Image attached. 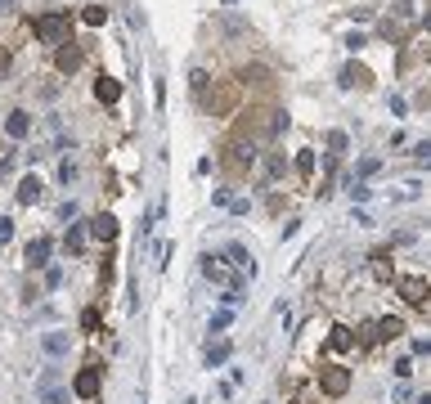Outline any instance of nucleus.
<instances>
[{
  "label": "nucleus",
  "instance_id": "nucleus-33",
  "mask_svg": "<svg viewBox=\"0 0 431 404\" xmlns=\"http://www.w3.org/2000/svg\"><path fill=\"white\" fill-rule=\"evenodd\" d=\"M9 238H14V220L0 216V243H9Z\"/></svg>",
  "mask_w": 431,
  "mask_h": 404
},
{
  "label": "nucleus",
  "instance_id": "nucleus-16",
  "mask_svg": "<svg viewBox=\"0 0 431 404\" xmlns=\"http://www.w3.org/2000/svg\"><path fill=\"white\" fill-rule=\"evenodd\" d=\"M94 99H99V103H117V99H121V81L99 76V81H94Z\"/></svg>",
  "mask_w": 431,
  "mask_h": 404
},
{
  "label": "nucleus",
  "instance_id": "nucleus-27",
  "mask_svg": "<svg viewBox=\"0 0 431 404\" xmlns=\"http://www.w3.org/2000/svg\"><path fill=\"white\" fill-rule=\"evenodd\" d=\"M378 171H382V158H360L355 176H378Z\"/></svg>",
  "mask_w": 431,
  "mask_h": 404
},
{
  "label": "nucleus",
  "instance_id": "nucleus-2",
  "mask_svg": "<svg viewBox=\"0 0 431 404\" xmlns=\"http://www.w3.org/2000/svg\"><path fill=\"white\" fill-rule=\"evenodd\" d=\"M256 167V144L252 140H234L225 149V171L229 176H243V171H252Z\"/></svg>",
  "mask_w": 431,
  "mask_h": 404
},
{
  "label": "nucleus",
  "instance_id": "nucleus-4",
  "mask_svg": "<svg viewBox=\"0 0 431 404\" xmlns=\"http://www.w3.org/2000/svg\"><path fill=\"white\" fill-rule=\"evenodd\" d=\"M319 387H323V396L341 400L350 391V369H346V364H323V369H319Z\"/></svg>",
  "mask_w": 431,
  "mask_h": 404
},
{
  "label": "nucleus",
  "instance_id": "nucleus-26",
  "mask_svg": "<svg viewBox=\"0 0 431 404\" xmlns=\"http://www.w3.org/2000/svg\"><path fill=\"white\" fill-rule=\"evenodd\" d=\"M283 171H287V162H283V153H270V158H265V176H270V180H279V176H283Z\"/></svg>",
  "mask_w": 431,
  "mask_h": 404
},
{
  "label": "nucleus",
  "instance_id": "nucleus-24",
  "mask_svg": "<svg viewBox=\"0 0 431 404\" xmlns=\"http://www.w3.org/2000/svg\"><path fill=\"white\" fill-rule=\"evenodd\" d=\"M350 149V140H346V131H328V158H341V153Z\"/></svg>",
  "mask_w": 431,
  "mask_h": 404
},
{
  "label": "nucleus",
  "instance_id": "nucleus-31",
  "mask_svg": "<svg viewBox=\"0 0 431 404\" xmlns=\"http://www.w3.org/2000/svg\"><path fill=\"white\" fill-rule=\"evenodd\" d=\"M207 81H212V76H207V72H203V67H198V72H194V76H189V85H194V94H198V99H203V90H207Z\"/></svg>",
  "mask_w": 431,
  "mask_h": 404
},
{
  "label": "nucleus",
  "instance_id": "nucleus-6",
  "mask_svg": "<svg viewBox=\"0 0 431 404\" xmlns=\"http://www.w3.org/2000/svg\"><path fill=\"white\" fill-rule=\"evenodd\" d=\"M99 387H103V369H99V364H85V369L72 378V396H81V400H94Z\"/></svg>",
  "mask_w": 431,
  "mask_h": 404
},
{
  "label": "nucleus",
  "instance_id": "nucleus-10",
  "mask_svg": "<svg viewBox=\"0 0 431 404\" xmlns=\"http://www.w3.org/2000/svg\"><path fill=\"white\" fill-rule=\"evenodd\" d=\"M50 252H54V238H45V234H36L32 243H27V252H23V261L32 265V269H45L50 265Z\"/></svg>",
  "mask_w": 431,
  "mask_h": 404
},
{
  "label": "nucleus",
  "instance_id": "nucleus-23",
  "mask_svg": "<svg viewBox=\"0 0 431 404\" xmlns=\"http://www.w3.org/2000/svg\"><path fill=\"white\" fill-rule=\"evenodd\" d=\"M81 18H85L90 27H103V23H108V5H85Z\"/></svg>",
  "mask_w": 431,
  "mask_h": 404
},
{
  "label": "nucleus",
  "instance_id": "nucleus-30",
  "mask_svg": "<svg viewBox=\"0 0 431 404\" xmlns=\"http://www.w3.org/2000/svg\"><path fill=\"white\" fill-rule=\"evenodd\" d=\"M59 180H63V185H72V180H76V162H72V158L59 162Z\"/></svg>",
  "mask_w": 431,
  "mask_h": 404
},
{
  "label": "nucleus",
  "instance_id": "nucleus-25",
  "mask_svg": "<svg viewBox=\"0 0 431 404\" xmlns=\"http://www.w3.org/2000/svg\"><path fill=\"white\" fill-rule=\"evenodd\" d=\"M296 176H301V180H310V176H314V153H310V149L296 153Z\"/></svg>",
  "mask_w": 431,
  "mask_h": 404
},
{
  "label": "nucleus",
  "instance_id": "nucleus-15",
  "mask_svg": "<svg viewBox=\"0 0 431 404\" xmlns=\"http://www.w3.org/2000/svg\"><path fill=\"white\" fill-rule=\"evenodd\" d=\"M41 198H45V185L36 176H23V180H18V202H23V207H36Z\"/></svg>",
  "mask_w": 431,
  "mask_h": 404
},
{
  "label": "nucleus",
  "instance_id": "nucleus-8",
  "mask_svg": "<svg viewBox=\"0 0 431 404\" xmlns=\"http://www.w3.org/2000/svg\"><path fill=\"white\" fill-rule=\"evenodd\" d=\"M81 59H85V50L72 41V36H68L63 45H54V67H59V72H68V76H72L76 67H81Z\"/></svg>",
  "mask_w": 431,
  "mask_h": 404
},
{
  "label": "nucleus",
  "instance_id": "nucleus-9",
  "mask_svg": "<svg viewBox=\"0 0 431 404\" xmlns=\"http://www.w3.org/2000/svg\"><path fill=\"white\" fill-rule=\"evenodd\" d=\"M337 85H341V90H369L373 72L364 63H346V67H341V76H337Z\"/></svg>",
  "mask_w": 431,
  "mask_h": 404
},
{
  "label": "nucleus",
  "instance_id": "nucleus-21",
  "mask_svg": "<svg viewBox=\"0 0 431 404\" xmlns=\"http://www.w3.org/2000/svg\"><path fill=\"white\" fill-rule=\"evenodd\" d=\"M41 346H45V355H54V360H59V355H68V333H45Z\"/></svg>",
  "mask_w": 431,
  "mask_h": 404
},
{
  "label": "nucleus",
  "instance_id": "nucleus-17",
  "mask_svg": "<svg viewBox=\"0 0 431 404\" xmlns=\"http://www.w3.org/2000/svg\"><path fill=\"white\" fill-rule=\"evenodd\" d=\"M63 252H68V256L85 252V225H68V234H63Z\"/></svg>",
  "mask_w": 431,
  "mask_h": 404
},
{
  "label": "nucleus",
  "instance_id": "nucleus-37",
  "mask_svg": "<svg viewBox=\"0 0 431 404\" xmlns=\"http://www.w3.org/2000/svg\"><path fill=\"white\" fill-rule=\"evenodd\" d=\"M225 5H238V0H225Z\"/></svg>",
  "mask_w": 431,
  "mask_h": 404
},
{
  "label": "nucleus",
  "instance_id": "nucleus-34",
  "mask_svg": "<svg viewBox=\"0 0 431 404\" xmlns=\"http://www.w3.org/2000/svg\"><path fill=\"white\" fill-rule=\"evenodd\" d=\"M59 283H63V269L50 265V269H45V287H59Z\"/></svg>",
  "mask_w": 431,
  "mask_h": 404
},
{
  "label": "nucleus",
  "instance_id": "nucleus-18",
  "mask_svg": "<svg viewBox=\"0 0 431 404\" xmlns=\"http://www.w3.org/2000/svg\"><path fill=\"white\" fill-rule=\"evenodd\" d=\"M355 346V333L346 328V323H332V333H328V351H350Z\"/></svg>",
  "mask_w": 431,
  "mask_h": 404
},
{
  "label": "nucleus",
  "instance_id": "nucleus-7",
  "mask_svg": "<svg viewBox=\"0 0 431 404\" xmlns=\"http://www.w3.org/2000/svg\"><path fill=\"white\" fill-rule=\"evenodd\" d=\"M203 274L212 278V283H220L225 292H229V287H238V292H243V278H234V274H229L225 256H212V252H207V256H203Z\"/></svg>",
  "mask_w": 431,
  "mask_h": 404
},
{
  "label": "nucleus",
  "instance_id": "nucleus-11",
  "mask_svg": "<svg viewBox=\"0 0 431 404\" xmlns=\"http://www.w3.org/2000/svg\"><path fill=\"white\" fill-rule=\"evenodd\" d=\"M5 135H9V140H27V135H32V112H27V108H14V112H9V117H5Z\"/></svg>",
  "mask_w": 431,
  "mask_h": 404
},
{
  "label": "nucleus",
  "instance_id": "nucleus-14",
  "mask_svg": "<svg viewBox=\"0 0 431 404\" xmlns=\"http://www.w3.org/2000/svg\"><path fill=\"white\" fill-rule=\"evenodd\" d=\"M373 333H378V342H400V337H405V319H396V314L373 319Z\"/></svg>",
  "mask_w": 431,
  "mask_h": 404
},
{
  "label": "nucleus",
  "instance_id": "nucleus-28",
  "mask_svg": "<svg viewBox=\"0 0 431 404\" xmlns=\"http://www.w3.org/2000/svg\"><path fill=\"white\" fill-rule=\"evenodd\" d=\"M346 189H350V198H355V202H369V198H373V189H369V185H355V176L346 180Z\"/></svg>",
  "mask_w": 431,
  "mask_h": 404
},
{
  "label": "nucleus",
  "instance_id": "nucleus-22",
  "mask_svg": "<svg viewBox=\"0 0 431 404\" xmlns=\"http://www.w3.org/2000/svg\"><path fill=\"white\" fill-rule=\"evenodd\" d=\"M369 265H373V274H378V278H391V252H387V247H378V252L369 256Z\"/></svg>",
  "mask_w": 431,
  "mask_h": 404
},
{
  "label": "nucleus",
  "instance_id": "nucleus-3",
  "mask_svg": "<svg viewBox=\"0 0 431 404\" xmlns=\"http://www.w3.org/2000/svg\"><path fill=\"white\" fill-rule=\"evenodd\" d=\"M396 292L405 296L414 310H423L427 296H431V283H427V274H400V278H396Z\"/></svg>",
  "mask_w": 431,
  "mask_h": 404
},
{
  "label": "nucleus",
  "instance_id": "nucleus-29",
  "mask_svg": "<svg viewBox=\"0 0 431 404\" xmlns=\"http://www.w3.org/2000/svg\"><path fill=\"white\" fill-rule=\"evenodd\" d=\"M81 328L85 333H99V310H94V305H90V310H81Z\"/></svg>",
  "mask_w": 431,
  "mask_h": 404
},
{
  "label": "nucleus",
  "instance_id": "nucleus-19",
  "mask_svg": "<svg viewBox=\"0 0 431 404\" xmlns=\"http://www.w3.org/2000/svg\"><path fill=\"white\" fill-rule=\"evenodd\" d=\"M229 355H234V346H229L225 337H220V342H212V346H207V369H220Z\"/></svg>",
  "mask_w": 431,
  "mask_h": 404
},
{
  "label": "nucleus",
  "instance_id": "nucleus-32",
  "mask_svg": "<svg viewBox=\"0 0 431 404\" xmlns=\"http://www.w3.org/2000/svg\"><path fill=\"white\" fill-rule=\"evenodd\" d=\"M341 45H346V50H350V54H355V50H364V45H369V41H364V36H360V32H350V36H346V41H341Z\"/></svg>",
  "mask_w": 431,
  "mask_h": 404
},
{
  "label": "nucleus",
  "instance_id": "nucleus-12",
  "mask_svg": "<svg viewBox=\"0 0 431 404\" xmlns=\"http://www.w3.org/2000/svg\"><path fill=\"white\" fill-rule=\"evenodd\" d=\"M85 234L99 238V243H112V238H117V220H112L108 211H103V216H90L85 220Z\"/></svg>",
  "mask_w": 431,
  "mask_h": 404
},
{
  "label": "nucleus",
  "instance_id": "nucleus-5",
  "mask_svg": "<svg viewBox=\"0 0 431 404\" xmlns=\"http://www.w3.org/2000/svg\"><path fill=\"white\" fill-rule=\"evenodd\" d=\"M36 396H41V404H68V387H63V373H59V369H45L41 378H36Z\"/></svg>",
  "mask_w": 431,
  "mask_h": 404
},
{
  "label": "nucleus",
  "instance_id": "nucleus-13",
  "mask_svg": "<svg viewBox=\"0 0 431 404\" xmlns=\"http://www.w3.org/2000/svg\"><path fill=\"white\" fill-rule=\"evenodd\" d=\"M234 103H238V85H234V81H225V85H220V90L212 94V99H207V108H212L216 117H225V112L234 108Z\"/></svg>",
  "mask_w": 431,
  "mask_h": 404
},
{
  "label": "nucleus",
  "instance_id": "nucleus-20",
  "mask_svg": "<svg viewBox=\"0 0 431 404\" xmlns=\"http://www.w3.org/2000/svg\"><path fill=\"white\" fill-rule=\"evenodd\" d=\"M229 261H234V269H243L247 278L256 274V261H252V252H247V247H238V243H234V247H229Z\"/></svg>",
  "mask_w": 431,
  "mask_h": 404
},
{
  "label": "nucleus",
  "instance_id": "nucleus-35",
  "mask_svg": "<svg viewBox=\"0 0 431 404\" xmlns=\"http://www.w3.org/2000/svg\"><path fill=\"white\" fill-rule=\"evenodd\" d=\"M225 207H229V211H234V216H247V198H229V202H225Z\"/></svg>",
  "mask_w": 431,
  "mask_h": 404
},
{
  "label": "nucleus",
  "instance_id": "nucleus-1",
  "mask_svg": "<svg viewBox=\"0 0 431 404\" xmlns=\"http://www.w3.org/2000/svg\"><path fill=\"white\" fill-rule=\"evenodd\" d=\"M68 27H72L68 9H54V14H36L32 18V36L41 45H63L68 41Z\"/></svg>",
  "mask_w": 431,
  "mask_h": 404
},
{
  "label": "nucleus",
  "instance_id": "nucleus-36",
  "mask_svg": "<svg viewBox=\"0 0 431 404\" xmlns=\"http://www.w3.org/2000/svg\"><path fill=\"white\" fill-rule=\"evenodd\" d=\"M5 67H9V54H5V50H0V72H5Z\"/></svg>",
  "mask_w": 431,
  "mask_h": 404
}]
</instances>
